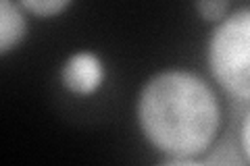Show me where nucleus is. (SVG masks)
I'll list each match as a JSON object with an SVG mask.
<instances>
[{
	"label": "nucleus",
	"mask_w": 250,
	"mask_h": 166,
	"mask_svg": "<svg viewBox=\"0 0 250 166\" xmlns=\"http://www.w3.org/2000/svg\"><path fill=\"white\" fill-rule=\"evenodd\" d=\"M221 110L205 79L186 71H165L148 81L138 98L144 137L173 158H196L217 137Z\"/></svg>",
	"instance_id": "1"
},
{
	"label": "nucleus",
	"mask_w": 250,
	"mask_h": 166,
	"mask_svg": "<svg viewBox=\"0 0 250 166\" xmlns=\"http://www.w3.org/2000/svg\"><path fill=\"white\" fill-rule=\"evenodd\" d=\"M208 67L229 96L250 100V9L219 21L208 42Z\"/></svg>",
	"instance_id": "2"
},
{
	"label": "nucleus",
	"mask_w": 250,
	"mask_h": 166,
	"mask_svg": "<svg viewBox=\"0 0 250 166\" xmlns=\"http://www.w3.org/2000/svg\"><path fill=\"white\" fill-rule=\"evenodd\" d=\"M62 85L77 93V96H90L104 81V67L94 52H75L69 56L61 71Z\"/></svg>",
	"instance_id": "3"
},
{
	"label": "nucleus",
	"mask_w": 250,
	"mask_h": 166,
	"mask_svg": "<svg viewBox=\"0 0 250 166\" xmlns=\"http://www.w3.org/2000/svg\"><path fill=\"white\" fill-rule=\"evenodd\" d=\"M27 23L13 0H0V54L6 56L15 46L23 42Z\"/></svg>",
	"instance_id": "4"
},
{
	"label": "nucleus",
	"mask_w": 250,
	"mask_h": 166,
	"mask_svg": "<svg viewBox=\"0 0 250 166\" xmlns=\"http://www.w3.org/2000/svg\"><path fill=\"white\" fill-rule=\"evenodd\" d=\"M19 4L27 13L36 15V17L48 19V17L61 15L69 4H71V0H19Z\"/></svg>",
	"instance_id": "5"
},
{
	"label": "nucleus",
	"mask_w": 250,
	"mask_h": 166,
	"mask_svg": "<svg viewBox=\"0 0 250 166\" xmlns=\"http://www.w3.org/2000/svg\"><path fill=\"white\" fill-rule=\"evenodd\" d=\"M229 0H196V11L205 21L217 23L228 15Z\"/></svg>",
	"instance_id": "6"
},
{
	"label": "nucleus",
	"mask_w": 250,
	"mask_h": 166,
	"mask_svg": "<svg viewBox=\"0 0 250 166\" xmlns=\"http://www.w3.org/2000/svg\"><path fill=\"white\" fill-rule=\"evenodd\" d=\"M240 137H242V149H244L246 158L250 160V110L244 118V123H242V131H240Z\"/></svg>",
	"instance_id": "7"
}]
</instances>
